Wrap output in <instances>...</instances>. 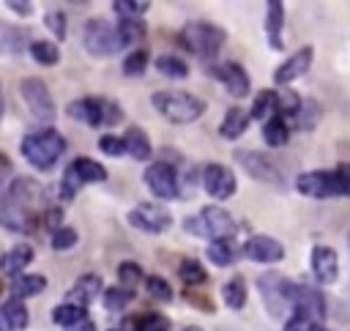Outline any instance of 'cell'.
Masks as SVG:
<instances>
[{"mask_svg":"<svg viewBox=\"0 0 350 331\" xmlns=\"http://www.w3.org/2000/svg\"><path fill=\"white\" fill-rule=\"evenodd\" d=\"M38 200H41V186L30 178H16L0 208V224L11 233H33L36 230L33 205Z\"/></svg>","mask_w":350,"mask_h":331,"instance_id":"6da1fadb","label":"cell"},{"mask_svg":"<svg viewBox=\"0 0 350 331\" xmlns=\"http://www.w3.org/2000/svg\"><path fill=\"white\" fill-rule=\"evenodd\" d=\"M150 104L161 118H167L170 123H178V126L200 120L208 109V104L189 90H156L150 96Z\"/></svg>","mask_w":350,"mask_h":331,"instance_id":"7a4b0ae2","label":"cell"},{"mask_svg":"<svg viewBox=\"0 0 350 331\" xmlns=\"http://www.w3.org/2000/svg\"><path fill=\"white\" fill-rule=\"evenodd\" d=\"M19 153L36 170H52L55 161L66 153V140L57 129H36V131H27L22 137Z\"/></svg>","mask_w":350,"mask_h":331,"instance_id":"3957f363","label":"cell"},{"mask_svg":"<svg viewBox=\"0 0 350 331\" xmlns=\"http://www.w3.org/2000/svg\"><path fill=\"white\" fill-rule=\"evenodd\" d=\"M183 230L189 235L208 238V243H211V241H219V238H232L238 224L230 216V211H224L221 205H205L197 213H189L183 219Z\"/></svg>","mask_w":350,"mask_h":331,"instance_id":"277c9868","label":"cell"},{"mask_svg":"<svg viewBox=\"0 0 350 331\" xmlns=\"http://www.w3.org/2000/svg\"><path fill=\"white\" fill-rule=\"evenodd\" d=\"M257 290H260V301L265 312L273 320H284V315L293 312V293H295L293 279L282 276L279 271H262L257 276Z\"/></svg>","mask_w":350,"mask_h":331,"instance_id":"5b68a950","label":"cell"},{"mask_svg":"<svg viewBox=\"0 0 350 331\" xmlns=\"http://www.w3.org/2000/svg\"><path fill=\"white\" fill-rule=\"evenodd\" d=\"M227 41V30L213 22H186L180 30V44L200 60H213Z\"/></svg>","mask_w":350,"mask_h":331,"instance_id":"8992f818","label":"cell"},{"mask_svg":"<svg viewBox=\"0 0 350 331\" xmlns=\"http://www.w3.org/2000/svg\"><path fill=\"white\" fill-rule=\"evenodd\" d=\"M68 118H74L77 123H85L90 129H98V126H115L123 120V109L118 101L112 98H101V96H82L77 101H71L66 107Z\"/></svg>","mask_w":350,"mask_h":331,"instance_id":"52a82bcc","label":"cell"},{"mask_svg":"<svg viewBox=\"0 0 350 331\" xmlns=\"http://www.w3.org/2000/svg\"><path fill=\"white\" fill-rule=\"evenodd\" d=\"M82 44L88 49V55L93 57H109L120 49H126L120 33H118V25L96 16V19H88L85 22V33H82Z\"/></svg>","mask_w":350,"mask_h":331,"instance_id":"ba28073f","label":"cell"},{"mask_svg":"<svg viewBox=\"0 0 350 331\" xmlns=\"http://www.w3.org/2000/svg\"><path fill=\"white\" fill-rule=\"evenodd\" d=\"M19 96H22V101H25V107L33 112L36 120H41V123L55 120L57 107H55V98H52V93H49V88H46L44 79H38V77L22 79V82H19Z\"/></svg>","mask_w":350,"mask_h":331,"instance_id":"9c48e42d","label":"cell"},{"mask_svg":"<svg viewBox=\"0 0 350 331\" xmlns=\"http://www.w3.org/2000/svg\"><path fill=\"white\" fill-rule=\"evenodd\" d=\"M235 161H238V164L246 170V175L254 178L257 183H265V186H271V189H284V178H282L279 167H276L268 156H262L260 150L241 148V150H235Z\"/></svg>","mask_w":350,"mask_h":331,"instance_id":"30bf717a","label":"cell"},{"mask_svg":"<svg viewBox=\"0 0 350 331\" xmlns=\"http://www.w3.org/2000/svg\"><path fill=\"white\" fill-rule=\"evenodd\" d=\"M126 222L145 233V235H161L164 230L172 227V213L164 205H153V202H139L126 213Z\"/></svg>","mask_w":350,"mask_h":331,"instance_id":"8fae6325","label":"cell"},{"mask_svg":"<svg viewBox=\"0 0 350 331\" xmlns=\"http://www.w3.org/2000/svg\"><path fill=\"white\" fill-rule=\"evenodd\" d=\"M142 181H145V186L153 191V197H159V200H172V197L180 194V175H178V170H175L172 164H167V161H153V164H148L145 172H142Z\"/></svg>","mask_w":350,"mask_h":331,"instance_id":"7c38bea8","label":"cell"},{"mask_svg":"<svg viewBox=\"0 0 350 331\" xmlns=\"http://www.w3.org/2000/svg\"><path fill=\"white\" fill-rule=\"evenodd\" d=\"M202 189L208 191V197L224 202V200H230L235 194L238 183H235V175H232L230 167H224V164H205V170H202Z\"/></svg>","mask_w":350,"mask_h":331,"instance_id":"4fadbf2b","label":"cell"},{"mask_svg":"<svg viewBox=\"0 0 350 331\" xmlns=\"http://www.w3.org/2000/svg\"><path fill=\"white\" fill-rule=\"evenodd\" d=\"M295 189L298 194L304 197H314V200H328V197H336L339 189H336V178H334V170H312V172H304L295 178Z\"/></svg>","mask_w":350,"mask_h":331,"instance_id":"5bb4252c","label":"cell"},{"mask_svg":"<svg viewBox=\"0 0 350 331\" xmlns=\"http://www.w3.org/2000/svg\"><path fill=\"white\" fill-rule=\"evenodd\" d=\"M241 254H243L246 260H252V263H262V265H271V263H279V260H284V246H282L276 238L257 233V235L246 238V243L241 246Z\"/></svg>","mask_w":350,"mask_h":331,"instance_id":"9a60e30c","label":"cell"},{"mask_svg":"<svg viewBox=\"0 0 350 331\" xmlns=\"http://www.w3.org/2000/svg\"><path fill=\"white\" fill-rule=\"evenodd\" d=\"M293 315H304L314 323H320L325 317V295L312 287V284H301L295 282V293H293Z\"/></svg>","mask_w":350,"mask_h":331,"instance_id":"2e32d148","label":"cell"},{"mask_svg":"<svg viewBox=\"0 0 350 331\" xmlns=\"http://www.w3.org/2000/svg\"><path fill=\"white\" fill-rule=\"evenodd\" d=\"M211 74H213V79H219V82L224 85V90H227L230 96H235V98H243V96H249V90H252V82H249L246 68H243L241 63H235V60H227V63L213 66Z\"/></svg>","mask_w":350,"mask_h":331,"instance_id":"e0dca14e","label":"cell"},{"mask_svg":"<svg viewBox=\"0 0 350 331\" xmlns=\"http://www.w3.org/2000/svg\"><path fill=\"white\" fill-rule=\"evenodd\" d=\"M312 60H314V47H309V44L301 47L298 52H293L290 57H284V63L276 66V71H273V82H276L279 88L290 85L293 79H298V77H304V74L309 71Z\"/></svg>","mask_w":350,"mask_h":331,"instance_id":"ac0fdd59","label":"cell"},{"mask_svg":"<svg viewBox=\"0 0 350 331\" xmlns=\"http://www.w3.org/2000/svg\"><path fill=\"white\" fill-rule=\"evenodd\" d=\"M104 293V282L98 274H82L66 293V304H77L82 309H88L98 295Z\"/></svg>","mask_w":350,"mask_h":331,"instance_id":"d6986e66","label":"cell"},{"mask_svg":"<svg viewBox=\"0 0 350 331\" xmlns=\"http://www.w3.org/2000/svg\"><path fill=\"white\" fill-rule=\"evenodd\" d=\"M312 274L320 284H334L339 276V257L331 246H314L312 249Z\"/></svg>","mask_w":350,"mask_h":331,"instance_id":"ffe728a7","label":"cell"},{"mask_svg":"<svg viewBox=\"0 0 350 331\" xmlns=\"http://www.w3.org/2000/svg\"><path fill=\"white\" fill-rule=\"evenodd\" d=\"M249 123H252V118H249V112H246L243 107H230V109L224 112L221 123H219V134H221L224 140H241V137L246 134Z\"/></svg>","mask_w":350,"mask_h":331,"instance_id":"44dd1931","label":"cell"},{"mask_svg":"<svg viewBox=\"0 0 350 331\" xmlns=\"http://www.w3.org/2000/svg\"><path fill=\"white\" fill-rule=\"evenodd\" d=\"M27 47H30L27 30L19 27V25H11V22H3L0 19V55H19Z\"/></svg>","mask_w":350,"mask_h":331,"instance_id":"7402d4cb","label":"cell"},{"mask_svg":"<svg viewBox=\"0 0 350 331\" xmlns=\"http://www.w3.org/2000/svg\"><path fill=\"white\" fill-rule=\"evenodd\" d=\"M0 320L5 323L8 331H25L27 323H30V312H27V306H25L22 298H14V295H11V298L3 301V306H0Z\"/></svg>","mask_w":350,"mask_h":331,"instance_id":"603a6c76","label":"cell"},{"mask_svg":"<svg viewBox=\"0 0 350 331\" xmlns=\"http://www.w3.org/2000/svg\"><path fill=\"white\" fill-rule=\"evenodd\" d=\"M282 27H284V5L279 0H271L268 11H265V36H268L271 49H284Z\"/></svg>","mask_w":350,"mask_h":331,"instance_id":"cb8c5ba5","label":"cell"},{"mask_svg":"<svg viewBox=\"0 0 350 331\" xmlns=\"http://www.w3.org/2000/svg\"><path fill=\"white\" fill-rule=\"evenodd\" d=\"M30 260H33V249H30L27 243H16V246H11V249L0 257V271H3L5 276H19V274L30 265Z\"/></svg>","mask_w":350,"mask_h":331,"instance_id":"d4e9b609","label":"cell"},{"mask_svg":"<svg viewBox=\"0 0 350 331\" xmlns=\"http://www.w3.org/2000/svg\"><path fill=\"white\" fill-rule=\"evenodd\" d=\"M68 170L77 175V181H79L82 186H85V183H101V181H107L104 164L93 161L90 156H77V159L68 164Z\"/></svg>","mask_w":350,"mask_h":331,"instance_id":"484cf974","label":"cell"},{"mask_svg":"<svg viewBox=\"0 0 350 331\" xmlns=\"http://www.w3.org/2000/svg\"><path fill=\"white\" fill-rule=\"evenodd\" d=\"M238 254H241V246H238L232 238L211 241V243H208V249H205V257H208L213 265H219V268L232 265V263L238 260Z\"/></svg>","mask_w":350,"mask_h":331,"instance_id":"4316f807","label":"cell"},{"mask_svg":"<svg viewBox=\"0 0 350 331\" xmlns=\"http://www.w3.org/2000/svg\"><path fill=\"white\" fill-rule=\"evenodd\" d=\"M123 145H126V153H129L134 161H148V159H150V140H148L145 129L129 126L126 134H123Z\"/></svg>","mask_w":350,"mask_h":331,"instance_id":"83f0119b","label":"cell"},{"mask_svg":"<svg viewBox=\"0 0 350 331\" xmlns=\"http://www.w3.org/2000/svg\"><path fill=\"white\" fill-rule=\"evenodd\" d=\"M46 290V276L41 274H19L11 279V293L14 298H30V295H41Z\"/></svg>","mask_w":350,"mask_h":331,"instance_id":"f1b7e54d","label":"cell"},{"mask_svg":"<svg viewBox=\"0 0 350 331\" xmlns=\"http://www.w3.org/2000/svg\"><path fill=\"white\" fill-rule=\"evenodd\" d=\"M262 140H265L268 148H282V145H287V140H290V126H287V120L279 118V115L268 118V120L262 123Z\"/></svg>","mask_w":350,"mask_h":331,"instance_id":"f546056e","label":"cell"},{"mask_svg":"<svg viewBox=\"0 0 350 331\" xmlns=\"http://www.w3.org/2000/svg\"><path fill=\"white\" fill-rule=\"evenodd\" d=\"M221 298H224V304L232 309V312H238V309H243L246 306V282H243V276H232V279H227L224 284H221Z\"/></svg>","mask_w":350,"mask_h":331,"instance_id":"4dcf8cb0","label":"cell"},{"mask_svg":"<svg viewBox=\"0 0 350 331\" xmlns=\"http://www.w3.org/2000/svg\"><path fill=\"white\" fill-rule=\"evenodd\" d=\"M156 71L167 79H186L189 77V63L178 55H159L156 57Z\"/></svg>","mask_w":350,"mask_h":331,"instance_id":"1f68e13d","label":"cell"},{"mask_svg":"<svg viewBox=\"0 0 350 331\" xmlns=\"http://www.w3.org/2000/svg\"><path fill=\"white\" fill-rule=\"evenodd\" d=\"M178 279H180L186 287H197V284H202V282L208 279V271H205V265H202L200 260L186 257V260H180V265H178Z\"/></svg>","mask_w":350,"mask_h":331,"instance_id":"d6a6232c","label":"cell"},{"mask_svg":"<svg viewBox=\"0 0 350 331\" xmlns=\"http://www.w3.org/2000/svg\"><path fill=\"white\" fill-rule=\"evenodd\" d=\"M276 115V90H260L252 101V109H249V118L252 120H268Z\"/></svg>","mask_w":350,"mask_h":331,"instance_id":"836d02e7","label":"cell"},{"mask_svg":"<svg viewBox=\"0 0 350 331\" xmlns=\"http://www.w3.org/2000/svg\"><path fill=\"white\" fill-rule=\"evenodd\" d=\"M131 301H134V293L126 290V287H120V284L104 287V293H101V304H104L107 312H123Z\"/></svg>","mask_w":350,"mask_h":331,"instance_id":"e575fe53","label":"cell"},{"mask_svg":"<svg viewBox=\"0 0 350 331\" xmlns=\"http://www.w3.org/2000/svg\"><path fill=\"white\" fill-rule=\"evenodd\" d=\"M139 282H145V271H142V265L134 263V260H123V263L118 265V284L134 293Z\"/></svg>","mask_w":350,"mask_h":331,"instance_id":"d590c367","label":"cell"},{"mask_svg":"<svg viewBox=\"0 0 350 331\" xmlns=\"http://www.w3.org/2000/svg\"><path fill=\"white\" fill-rule=\"evenodd\" d=\"M27 52H30V57H33L36 63H41V66H55V63L60 60V49H57L55 41H30Z\"/></svg>","mask_w":350,"mask_h":331,"instance_id":"8d00e7d4","label":"cell"},{"mask_svg":"<svg viewBox=\"0 0 350 331\" xmlns=\"http://www.w3.org/2000/svg\"><path fill=\"white\" fill-rule=\"evenodd\" d=\"M301 104H304V98L295 90H290V88H284V90L276 93V115L279 118H295L298 109H301Z\"/></svg>","mask_w":350,"mask_h":331,"instance_id":"74e56055","label":"cell"},{"mask_svg":"<svg viewBox=\"0 0 350 331\" xmlns=\"http://www.w3.org/2000/svg\"><path fill=\"white\" fill-rule=\"evenodd\" d=\"M88 317V309H82V306H77V304H60V306H55L52 309V323L55 326H74V323H79V320H85Z\"/></svg>","mask_w":350,"mask_h":331,"instance_id":"f35d334b","label":"cell"},{"mask_svg":"<svg viewBox=\"0 0 350 331\" xmlns=\"http://www.w3.org/2000/svg\"><path fill=\"white\" fill-rule=\"evenodd\" d=\"M134 331H172V323L161 312H142L134 320Z\"/></svg>","mask_w":350,"mask_h":331,"instance_id":"ab89813d","label":"cell"},{"mask_svg":"<svg viewBox=\"0 0 350 331\" xmlns=\"http://www.w3.org/2000/svg\"><path fill=\"white\" fill-rule=\"evenodd\" d=\"M150 57H148V49H131L126 57H123V74L126 77H142L145 68H148Z\"/></svg>","mask_w":350,"mask_h":331,"instance_id":"60d3db41","label":"cell"},{"mask_svg":"<svg viewBox=\"0 0 350 331\" xmlns=\"http://www.w3.org/2000/svg\"><path fill=\"white\" fill-rule=\"evenodd\" d=\"M112 8H115V14L120 19H139L150 8V3L148 0H115Z\"/></svg>","mask_w":350,"mask_h":331,"instance_id":"b9f144b4","label":"cell"},{"mask_svg":"<svg viewBox=\"0 0 350 331\" xmlns=\"http://www.w3.org/2000/svg\"><path fill=\"white\" fill-rule=\"evenodd\" d=\"M145 22L142 19H120L118 22V33H120V38H123V44L126 47H131L134 41H139V38H145Z\"/></svg>","mask_w":350,"mask_h":331,"instance_id":"7bdbcfd3","label":"cell"},{"mask_svg":"<svg viewBox=\"0 0 350 331\" xmlns=\"http://www.w3.org/2000/svg\"><path fill=\"white\" fill-rule=\"evenodd\" d=\"M145 290L156 298V301H161V304H170L175 295H172V287H170V282L167 279H161V276H145Z\"/></svg>","mask_w":350,"mask_h":331,"instance_id":"ee69618b","label":"cell"},{"mask_svg":"<svg viewBox=\"0 0 350 331\" xmlns=\"http://www.w3.org/2000/svg\"><path fill=\"white\" fill-rule=\"evenodd\" d=\"M44 25H46V30L57 38V41H63L66 38V14L60 11V8H49L46 14H44Z\"/></svg>","mask_w":350,"mask_h":331,"instance_id":"f6af8a7d","label":"cell"},{"mask_svg":"<svg viewBox=\"0 0 350 331\" xmlns=\"http://www.w3.org/2000/svg\"><path fill=\"white\" fill-rule=\"evenodd\" d=\"M77 241H79V233L74 230V227H57L55 233H52V249H57V252H66V249H71V246H77Z\"/></svg>","mask_w":350,"mask_h":331,"instance_id":"bcb514c9","label":"cell"},{"mask_svg":"<svg viewBox=\"0 0 350 331\" xmlns=\"http://www.w3.org/2000/svg\"><path fill=\"white\" fill-rule=\"evenodd\" d=\"M317 115H320V107H317V101L306 98V101L301 104L298 115H295V126H298V129H312V126L317 123Z\"/></svg>","mask_w":350,"mask_h":331,"instance_id":"7dc6e473","label":"cell"},{"mask_svg":"<svg viewBox=\"0 0 350 331\" xmlns=\"http://www.w3.org/2000/svg\"><path fill=\"white\" fill-rule=\"evenodd\" d=\"M98 150H101L104 156H123V153H126L123 137H115V134H104V137H98Z\"/></svg>","mask_w":350,"mask_h":331,"instance_id":"c3c4849f","label":"cell"},{"mask_svg":"<svg viewBox=\"0 0 350 331\" xmlns=\"http://www.w3.org/2000/svg\"><path fill=\"white\" fill-rule=\"evenodd\" d=\"M284 331H325L320 323L304 317V315H290L287 323H284Z\"/></svg>","mask_w":350,"mask_h":331,"instance_id":"681fc988","label":"cell"},{"mask_svg":"<svg viewBox=\"0 0 350 331\" xmlns=\"http://www.w3.org/2000/svg\"><path fill=\"white\" fill-rule=\"evenodd\" d=\"M334 178H336V189H339V194L350 197V161H342V164H336V170H334Z\"/></svg>","mask_w":350,"mask_h":331,"instance_id":"f907efd6","label":"cell"},{"mask_svg":"<svg viewBox=\"0 0 350 331\" xmlns=\"http://www.w3.org/2000/svg\"><path fill=\"white\" fill-rule=\"evenodd\" d=\"M5 8H11L16 16H30L33 14V3H27V0H8Z\"/></svg>","mask_w":350,"mask_h":331,"instance_id":"816d5d0a","label":"cell"},{"mask_svg":"<svg viewBox=\"0 0 350 331\" xmlns=\"http://www.w3.org/2000/svg\"><path fill=\"white\" fill-rule=\"evenodd\" d=\"M63 331H96V323H93L90 317H85V320H79V323H74V326H66Z\"/></svg>","mask_w":350,"mask_h":331,"instance_id":"f5cc1de1","label":"cell"},{"mask_svg":"<svg viewBox=\"0 0 350 331\" xmlns=\"http://www.w3.org/2000/svg\"><path fill=\"white\" fill-rule=\"evenodd\" d=\"M180 331H202L200 326H186V328H180Z\"/></svg>","mask_w":350,"mask_h":331,"instance_id":"db71d44e","label":"cell"},{"mask_svg":"<svg viewBox=\"0 0 350 331\" xmlns=\"http://www.w3.org/2000/svg\"><path fill=\"white\" fill-rule=\"evenodd\" d=\"M345 298L350 301V282H347V287H345Z\"/></svg>","mask_w":350,"mask_h":331,"instance_id":"11a10c76","label":"cell"},{"mask_svg":"<svg viewBox=\"0 0 350 331\" xmlns=\"http://www.w3.org/2000/svg\"><path fill=\"white\" fill-rule=\"evenodd\" d=\"M219 331H238V328H232V326H221Z\"/></svg>","mask_w":350,"mask_h":331,"instance_id":"9f6ffc18","label":"cell"},{"mask_svg":"<svg viewBox=\"0 0 350 331\" xmlns=\"http://www.w3.org/2000/svg\"><path fill=\"white\" fill-rule=\"evenodd\" d=\"M0 112H3V98H0Z\"/></svg>","mask_w":350,"mask_h":331,"instance_id":"6f0895ef","label":"cell"},{"mask_svg":"<svg viewBox=\"0 0 350 331\" xmlns=\"http://www.w3.org/2000/svg\"><path fill=\"white\" fill-rule=\"evenodd\" d=\"M347 246H350V233H347Z\"/></svg>","mask_w":350,"mask_h":331,"instance_id":"680465c9","label":"cell"},{"mask_svg":"<svg viewBox=\"0 0 350 331\" xmlns=\"http://www.w3.org/2000/svg\"><path fill=\"white\" fill-rule=\"evenodd\" d=\"M109 331H118V328H109Z\"/></svg>","mask_w":350,"mask_h":331,"instance_id":"91938a15","label":"cell"},{"mask_svg":"<svg viewBox=\"0 0 350 331\" xmlns=\"http://www.w3.org/2000/svg\"><path fill=\"white\" fill-rule=\"evenodd\" d=\"M0 331H3V328H0Z\"/></svg>","mask_w":350,"mask_h":331,"instance_id":"94428289","label":"cell"}]
</instances>
